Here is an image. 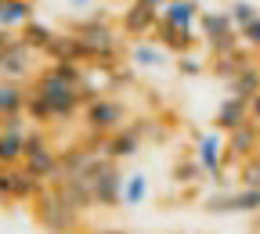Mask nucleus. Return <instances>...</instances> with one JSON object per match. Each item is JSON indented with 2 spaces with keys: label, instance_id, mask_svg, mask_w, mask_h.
<instances>
[{
  "label": "nucleus",
  "instance_id": "27",
  "mask_svg": "<svg viewBox=\"0 0 260 234\" xmlns=\"http://www.w3.org/2000/svg\"><path fill=\"white\" fill-rule=\"evenodd\" d=\"M174 65H177V72H181V76H191V80H195V76H203V72L210 69V65H206L199 54H195V51H188V54H177V61H174Z\"/></svg>",
  "mask_w": 260,
  "mask_h": 234
},
{
  "label": "nucleus",
  "instance_id": "36",
  "mask_svg": "<svg viewBox=\"0 0 260 234\" xmlns=\"http://www.w3.org/2000/svg\"><path fill=\"white\" fill-rule=\"evenodd\" d=\"M94 234H126V230H116V227H105V230H94Z\"/></svg>",
  "mask_w": 260,
  "mask_h": 234
},
{
  "label": "nucleus",
  "instance_id": "31",
  "mask_svg": "<svg viewBox=\"0 0 260 234\" xmlns=\"http://www.w3.org/2000/svg\"><path fill=\"white\" fill-rule=\"evenodd\" d=\"M29 115H11V119H0V130H25Z\"/></svg>",
  "mask_w": 260,
  "mask_h": 234
},
{
  "label": "nucleus",
  "instance_id": "21",
  "mask_svg": "<svg viewBox=\"0 0 260 234\" xmlns=\"http://www.w3.org/2000/svg\"><path fill=\"white\" fill-rule=\"evenodd\" d=\"M228 90H232V97H242V101H253V97L260 94V65L249 61L246 69L228 83Z\"/></svg>",
  "mask_w": 260,
  "mask_h": 234
},
{
  "label": "nucleus",
  "instance_id": "15",
  "mask_svg": "<svg viewBox=\"0 0 260 234\" xmlns=\"http://www.w3.org/2000/svg\"><path fill=\"white\" fill-rule=\"evenodd\" d=\"M249 123V101H242V97H232L228 94L224 101L217 105V112H213V126H217V133H232V130H239V126H246Z\"/></svg>",
  "mask_w": 260,
  "mask_h": 234
},
{
  "label": "nucleus",
  "instance_id": "14",
  "mask_svg": "<svg viewBox=\"0 0 260 234\" xmlns=\"http://www.w3.org/2000/svg\"><path fill=\"white\" fill-rule=\"evenodd\" d=\"M141 148H145V137L138 133V126H123V130H116V133L105 137V159H112V162L134 159Z\"/></svg>",
  "mask_w": 260,
  "mask_h": 234
},
{
  "label": "nucleus",
  "instance_id": "34",
  "mask_svg": "<svg viewBox=\"0 0 260 234\" xmlns=\"http://www.w3.org/2000/svg\"><path fill=\"white\" fill-rule=\"evenodd\" d=\"M249 227H253V230L260 234V213H253V216H249Z\"/></svg>",
  "mask_w": 260,
  "mask_h": 234
},
{
  "label": "nucleus",
  "instance_id": "18",
  "mask_svg": "<svg viewBox=\"0 0 260 234\" xmlns=\"http://www.w3.org/2000/svg\"><path fill=\"white\" fill-rule=\"evenodd\" d=\"M29 130H0V166H22Z\"/></svg>",
  "mask_w": 260,
  "mask_h": 234
},
{
  "label": "nucleus",
  "instance_id": "11",
  "mask_svg": "<svg viewBox=\"0 0 260 234\" xmlns=\"http://www.w3.org/2000/svg\"><path fill=\"white\" fill-rule=\"evenodd\" d=\"M253 155H260V126L256 123H246V126H239V130H232L224 137V166L228 162H246V159H253Z\"/></svg>",
  "mask_w": 260,
  "mask_h": 234
},
{
  "label": "nucleus",
  "instance_id": "24",
  "mask_svg": "<svg viewBox=\"0 0 260 234\" xmlns=\"http://www.w3.org/2000/svg\"><path fill=\"white\" fill-rule=\"evenodd\" d=\"M130 61L141 65V69H159V65L167 61V51H162L159 44H152V40H138L134 47H130Z\"/></svg>",
  "mask_w": 260,
  "mask_h": 234
},
{
  "label": "nucleus",
  "instance_id": "9",
  "mask_svg": "<svg viewBox=\"0 0 260 234\" xmlns=\"http://www.w3.org/2000/svg\"><path fill=\"white\" fill-rule=\"evenodd\" d=\"M195 159H199L206 180L217 184V191H228V177H224V141L220 133H203L195 144Z\"/></svg>",
  "mask_w": 260,
  "mask_h": 234
},
{
  "label": "nucleus",
  "instance_id": "4",
  "mask_svg": "<svg viewBox=\"0 0 260 234\" xmlns=\"http://www.w3.org/2000/svg\"><path fill=\"white\" fill-rule=\"evenodd\" d=\"M58 155H61V151L54 148V141L47 137L44 130H29L22 166H25L37 180H44V184H54V180H58Z\"/></svg>",
  "mask_w": 260,
  "mask_h": 234
},
{
  "label": "nucleus",
  "instance_id": "30",
  "mask_svg": "<svg viewBox=\"0 0 260 234\" xmlns=\"http://www.w3.org/2000/svg\"><path fill=\"white\" fill-rule=\"evenodd\" d=\"M239 36H242V47H249V51H260V15L246 25V29H239Z\"/></svg>",
  "mask_w": 260,
  "mask_h": 234
},
{
  "label": "nucleus",
  "instance_id": "7",
  "mask_svg": "<svg viewBox=\"0 0 260 234\" xmlns=\"http://www.w3.org/2000/svg\"><path fill=\"white\" fill-rule=\"evenodd\" d=\"M37 76V51L29 44H22V36L0 51V80H15V83H25Z\"/></svg>",
  "mask_w": 260,
  "mask_h": 234
},
{
  "label": "nucleus",
  "instance_id": "22",
  "mask_svg": "<svg viewBox=\"0 0 260 234\" xmlns=\"http://www.w3.org/2000/svg\"><path fill=\"white\" fill-rule=\"evenodd\" d=\"M32 22V0H4L0 11V29H22Z\"/></svg>",
  "mask_w": 260,
  "mask_h": 234
},
{
  "label": "nucleus",
  "instance_id": "23",
  "mask_svg": "<svg viewBox=\"0 0 260 234\" xmlns=\"http://www.w3.org/2000/svg\"><path fill=\"white\" fill-rule=\"evenodd\" d=\"M18 36H22V44H29L37 54H44V51L51 47V40L58 36V32H54L51 25H44V22H37V18H32L29 25H22V29H18Z\"/></svg>",
  "mask_w": 260,
  "mask_h": 234
},
{
  "label": "nucleus",
  "instance_id": "32",
  "mask_svg": "<svg viewBox=\"0 0 260 234\" xmlns=\"http://www.w3.org/2000/svg\"><path fill=\"white\" fill-rule=\"evenodd\" d=\"M18 36H15V29H0V51H4V47H11Z\"/></svg>",
  "mask_w": 260,
  "mask_h": 234
},
{
  "label": "nucleus",
  "instance_id": "37",
  "mask_svg": "<svg viewBox=\"0 0 260 234\" xmlns=\"http://www.w3.org/2000/svg\"><path fill=\"white\" fill-rule=\"evenodd\" d=\"M73 8H90V0H73Z\"/></svg>",
  "mask_w": 260,
  "mask_h": 234
},
{
  "label": "nucleus",
  "instance_id": "6",
  "mask_svg": "<svg viewBox=\"0 0 260 234\" xmlns=\"http://www.w3.org/2000/svg\"><path fill=\"white\" fill-rule=\"evenodd\" d=\"M203 209H206L210 216H232V213H246V216H253V213H260V191H253V187L213 191V194L203 198Z\"/></svg>",
  "mask_w": 260,
  "mask_h": 234
},
{
  "label": "nucleus",
  "instance_id": "20",
  "mask_svg": "<svg viewBox=\"0 0 260 234\" xmlns=\"http://www.w3.org/2000/svg\"><path fill=\"white\" fill-rule=\"evenodd\" d=\"M249 65V58H246V47L242 51H235V54H217V58H210V72L217 76V80H224V83H232L242 69Z\"/></svg>",
  "mask_w": 260,
  "mask_h": 234
},
{
  "label": "nucleus",
  "instance_id": "38",
  "mask_svg": "<svg viewBox=\"0 0 260 234\" xmlns=\"http://www.w3.org/2000/svg\"><path fill=\"white\" fill-rule=\"evenodd\" d=\"M0 11H4V0H0Z\"/></svg>",
  "mask_w": 260,
  "mask_h": 234
},
{
  "label": "nucleus",
  "instance_id": "13",
  "mask_svg": "<svg viewBox=\"0 0 260 234\" xmlns=\"http://www.w3.org/2000/svg\"><path fill=\"white\" fill-rule=\"evenodd\" d=\"M152 44H159L167 54H188V51H195V44H199V36H195V32H184V29H174V25H167L159 18V25L152 29V36H148Z\"/></svg>",
  "mask_w": 260,
  "mask_h": 234
},
{
  "label": "nucleus",
  "instance_id": "10",
  "mask_svg": "<svg viewBox=\"0 0 260 234\" xmlns=\"http://www.w3.org/2000/svg\"><path fill=\"white\" fill-rule=\"evenodd\" d=\"M155 25H159V8L145 4V0H130L119 15V32L134 36V40H148Z\"/></svg>",
  "mask_w": 260,
  "mask_h": 234
},
{
  "label": "nucleus",
  "instance_id": "2",
  "mask_svg": "<svg viewBox=\"0 0 260 234\" xmlns=\"http://www.w3.org/2000/svg\"><path fill=\"white\" fill-rule=\"evenodd\" d=\"M32 220H37L47 234H76L83 227V213H76L69 202H65V194L58 187H44L37 198H32Z\"/></svg>",
  "mask_w": 260,
  "mask_h": 234
},
{
  "label": "nucleus",
  "instance_id": "29",
  "mask_svg": "<svg viewBox=\"0 0 260 234\" xmlns=\"http://www.w3.org/2000/svg\"><path fill=\"white\" fill-rule=\"evenodd\" d=\"M228 15H232V22H235V29H246L260 11L249 4V0H235V4H228Z\"/></svg>",
  "mask_w": 260,
  "mask_h": 234
},
{
  "label": "nucleus",
  "instance_id": "5",
  "mask_svg": "<svg viewBox=\"0 0 260 234\" xmlns=\"http://www.w3.org/2000/svg\"><path fill=\"white\" fill-rule=\"evenodd\" d=\"M126 119H130L126 101H119V97H112V94H102L98 101H90V105L83 108V123H87L90 133H98V137H109V133L130 126Z\"/></svg>",
  "mask_w": 260,
  "mask_h": 234
},
{
  "label": "nucleus",
  "instance_id": "1",
  "mask_svg": "<svg viewBox=\"0 0 260 234\" xmlns=\"http://www.w3.org/2000/svg\"><path fill=\"white\" fill-rule=\"evenodd\" d=\"M80 108H83V87L61 80L51 65L32 76L29 105H25V115L32 123H65V119H73Z\"/></svg>",
  "mask_w": 260,
  "mask_h": 234
},
{
  "label": "nucleus",
  "instance_id": "19",
  "mask_svg": "<svg viewBox=\"0 0 260 234\" xmlns=\"http://www.w3.org/2000/svg\"><path fill=\"white\" fill-rule=\"evenodd\" d=\"M44 187H47V184L37 180L25 166H15V170H11V194H15V202H32Z\"/></svg>",
  "mask_w": 260,
  "mask_h": 234
},
{
  "label": "nucleus",
  "instance_id": "12",
  "mask_svg": "<svg viewBox=\"0 0 260 234\" xmlns=\"http://www.w3.org/2000/svg\"><path fill=\"white\" fill-rule=\"evenodd\" d=\"M159 18L167 22V25H174V29H184V32H199L203 4H199V0H170V4L159 11Z\"/></svg>",
  "mask_w": 260,
  "mask_h": 234
},
{
  "label": "nucleus",
  "instance_id": "16",
  "mask_svg": "<svg viewBox=\"0 0 260 234\" xmlns=\"http://www.w3.org/2000/svg\"><path fill=\"white\" fill-rule=\"evenodd\" d=\"M51 187H58L61 194H65V202H69L76 213H90V209H98V202H94V187H90V177H73V180H58V184H51Z\"/></svg>",
  "mask_w": 260,
  "mask_h": 234
},
{
  "label": "nucleus",
  "instance_id": "26",
  "mask_svg": "<svg viewBox=\"0 0 260 234\" xmlns=\"http://www.w3.org/2000/svg\"><path fill=\"white\" fill-rule=\"evenodd\" d=\"M206 173H203V166H199V159L195 155H184V159H177V166H174V180L177 184H195V180H203Z\"/></svg>",
  "mask_w": 260,
  "mask_h": 234
},
{
  "label": "nucleus",
  "instance_id": "3",
  "mask_svg": "<svg viewBox=\"0 0 260 234\" xmlns=\"http://www.w3.org/2000/svg\"><path fill=\"white\" fill-rule=\"evenodd\" d=\"M199 40L210 47V54H235L242 51V36L239 29L232 22V15H228V8H203V18H199Z\"/></svg>",
  "mask_w": 260,
  "mask_h": 234
},
{
  "label": "nucleus",
  "instance_id": "8",
  "mask_svg": "<svg viewBox=\"0 0 260 234\" xmlns=\"http://www.w3.org/2000/svg\"><path fill=\"white\" fill-rule=\"evenodd\" d=\"M123 173L116 170V162L105 159L102 166H98V173L90 177V187H94V202L102 209H119L123 206Z\"/></svg>",
  "mask_w": 260,
  "mask_h": 234
},
{
  "label": "nucleus",
  "instance_id": "17",
  "mask_svg": "<svg viewBox=\"0 0 260 234\" xmlns=\"http://www.w3.org/2000/svg\"><path fill=\"white\" fill-rule=\"evenodd\" d=\"M25 105H29V87L15 80H0V119L25 115Z\"/></svg>",
  "mask_w": 260,
  "mask_h": 234
},
{
  "label": "nucleus",
  "instance_id": "35",
  "mask_svg": "<svg viewBox=\"0 0 260 234\" xmlns=\"http://www.w3.org/2000/svg\"><path fill=\"white\" fill-rule=\"evenodd\" d=\"M145 4H152V8H159V11H162V8L170 4V0H145Z\"/></svg>",
  "mask_w": 260,
  "mask_h": 234
},
{
  "label": "nucleus",
  "instance_id": "33",
  "mask_svg": "<svg viewBox=\"0 0 260 234\" xmlns=\"http://www.w3.org/2000/svg\"><path fill=\"white\" fill-rule=\"evenodd\" d=\"M249 123H256V126H260V94L249 101Z\"/></svg>",
  "mask_w": 260,
  "mask_h": 234
},
{
  "label": "nucleus",
  "instance_id": "25",
  "mask_svg": "<svg viewBox=\"0 0 260 234\" xmlns=\"http://www.w3.org/2000/svg\"><path fill=\"white\" fill-rule=\"evenodd\" d=\"M148 202V177L145 173H130L123 180V206L126 209H138Z\"/></svg>",
  "mask_w": 260,
  "mask_h": 234
},
{
  "label": "nucleus",
  "instance_id": "28",
  "mask_svg": "<svg viewBox=\"0 0 260 234\" xmlns=\"http://www.w3.org/2000/svg\"><path fill=\"white\" fill-rule=\"evenodd\" d=\"M239 187L260 191V155H253V159H246V162L239 166Z\"/></svg>",
  "mask_w": 260,
  "mask_h": 234
}]
</instances>
